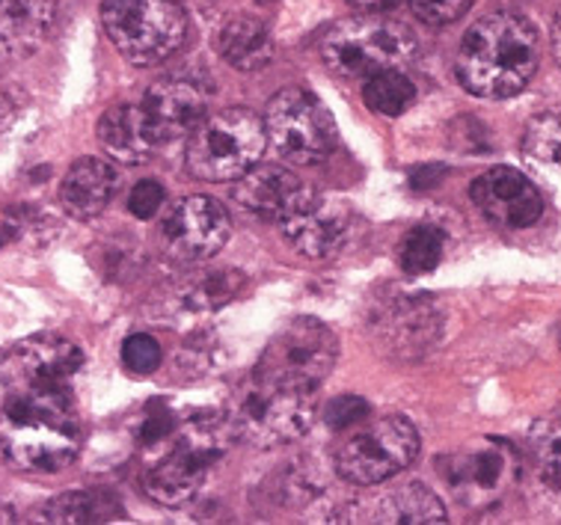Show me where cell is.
I'll return each mask as SVG.
<instances>
[{
    "mask_svg": "<svg viewBox=\"0 0 561 525\" xmlns=\"http://www.w3.org/2000/svg\"><path fill=\"white\" fill-rule=\"evenodd\" d=\"M83 424L72 392H7L0 404V457L21 472H60L78 460Z\"/></svg>",
    "mask_w": 561,
    "mask_h": 525,
    "instance_id": "1",
    "label": "cell"
},
{
    "mask_svg": "<svg viewBox=\"0 0 561 525\" xmlns=\"http://www.w3.org/2000/svg\"><path fill=\"white\" fill-rule=\"evenodd\" d=\"M541 62V39L517 12H490L463 33L458 78L479 99H508L531 81Z\"/></svg>",
    "mask_w": 561,
    "mask_h": 525,
    "instance_id": "2",
    "label": "cell"
},
{
    "mask_svg": "<svg viewBox=\"0 0 561 525\" xmlns=\"http://www.w3.org/2000/svg\"><path fill=\"white\" fill-rule=\"evenodd\" d=\"M316 392L247 377L226 404V431L259 448L297 443L316 422Z\"/></svg>",
    "mask_w": 561,
    "mask_h": 525,
    "instance_id": "3",
    "label": "cell"
},
{
    "mask_svg": "<svg viewBox=\"0 0 561 525\" xmlns=\"http://www.w3.org/2000/svg\"><path fill=\"white\" fill-rule=\"evenodd\" d=\"M416 57V36L401 21L347 19L321 39V60L336 78L366 81L387 69H404Z\"/></svg>",
    "mask_w": 561,
    "mask_h": 525,
    "instance_id": "4",
    "label": "cell"
},
{
    "mask_svg": "<svg viewBox=\"0 0 561 525\" xmlns=\"http://www.w3.org/2000/svg\"><path fill=\"white\" fill-rule=\"evenodd\" d=\"M267 142L265 119L247 107L208 113L187 134V170L203 182H238L253 170Z\"/></svg>",
    "mask_w": 561,
    "mask_h": 525,
    "instance_id": "5",
    "label": "cell"
},
{
    "mask_svg": "<svg viewBox=\"0 0 561 525\" xmlns=\"http://www.w3.org/2000/svg\"><path fill=\"white\" fill-rule=\"evenodd\" d=\"M102 24L134 66L170 60L187 39V15L175 0H104Z\"/></svg>",
    "mask_w": 561,
    "mask_h": 525,
    "instance_id": "6",
    "label": "cell"
},
{
    "mask_svg": "<svg viewBox=\"0 0 561 525\" xmlns=\"http://www.w3.org/2000/svg\"><path fill=\"white\" fill-rule=\"evenodd\" d=\"M339 356L336 333L318 318H295L267 342L255 374L267 384L316 392Z\"/></svg>",
    "mask_w": 561,
    "mask_h": 525,
    "instance_id": "7",
    "label": "cell"
},
{
    "mask_svg": "<svg viewBox=\"0 0 561 525\" xmlns=\"http://www.w3.org/2000/svg\"><path fill=\"white\" fill-rule=\"evenodd\" d=\"M265 132L276 152L304 167L327 161L336 149V125L321 99L304 87H286L267 102Z\"/></svg>",
    "mask_w": 561,
    "mask_h": 525,
    "instance_id": "8",
    "label": "cell"
},
{
    "mask_svg": "<svg viewBox=\"0 0 561 525\" xmlns=\"http://www.w3.org/2000/svg\"><path fill=\"white\" fill-rule=\"evenodd\" d=\"M419 455L416 427L401 415H383L351 434L336 452V472L354 487H375L404 472Z\"/></svg>",
    "mask_w": 561,
    "mask_h": 525,
    "instance_id": "9",
    "label": "cell"
},
{
    "mask_svg": "<svg viewBox=\"0 0 561 525\" xmlns=\"http://www.w3.org/2000/svg\"><path fill=\"white\" fill-rule=\"evenodd\" d=\"M83 368V351L72 339L42 333L24 342L12 344L3 365L0 380L7 392H72V380Z\"/></svg>",
    "mask_w": 561,
    "mask_h": 525,
    "instance_id": "10",
    "label": "cell"
},
{
    "mask_svg": "<svg viewBox=\"0 0 561 525\" xmlns=\"http://www.w3.org/2000/svg\"><path fill=\"white\" fill-rule=\"evenodd\" d=\"M283 238L295 253L307 259H333L345 250L357 235V212L324 193L307 191L286 220H279Z\"/></svg>",
    "mask_w": 561,
    "mask_h": 525,
    "instance_id": "11",
    "label": "cell"
},
{
    "mask_svg": "<svg viewBox=\"0 0 561 525\" xmlns=\"http://www.w3.org/2000/svg\"><path fill=\"white\" fill-rule=\"evenodd\" d=\"M443 330L437 306L425 294H399L375 306L371 335L389 356L416 359L425 356Z\"/></svg>",
    "mask_w": 561,
    "mask_h": 525,
    "instance_id": "12",
    "label": "cell"
},
{
    "mask_svg": "<svg viewBox=\"0 0 561 525\" xmlns=\"http://www.w3.org/2000/svg\"><path fill=\"white\" fill-rule=\"evenodd\" d=\"M163 243L175 259L203 262L224 250L232 232V220L211 196H182L163 217Z\"/></svg>",
    "mask_w": 561,
    "mask_h": 525,
    "instance_id": "13",
    "label": "cell"
},
{
    "mask_svg": "<svg viewBox=\"0 0 561 525\" xmlns=\"http://www.w3.org/2000/svg\"><path fill=\"white\" fill-rule=\"evenodd\" d=\"M217 455H220V448H217V440L211 431H208V434H199V431H196V434L184 436L182 443L175 445L170 455L161 457V460L146 472V493L152 495L158 505H187V502L199 493L205 475H208L211 464L217 460Z\"/></svg>",
    "mask_w": 561,
    "mask_h": 525,
    "instance_id": "14",
    "label": "cell"
},
{
    "mask_svg": "<svg viewBox=\"0 0 561 525\" xmlns=\"http://www.w3.org/2000/svg\"><path fill=\"white\" fill-rule=\"evenodd\" d=\"M443 478L460 505L488 507L514 481V457L502 445H476L449 457Z\"/></svg>",
    "mask_w": 561,
    "mask_h": 525,
    "instance_id": "15",
    "label": "cell"
},
{
    "mask_svg": "<svg viewBox=\"0 0 561 525\" xmlns=\"http://www.w3.org/2000/svg\"><path fill=\"white\" fill-rule=\"evenodd\" d=\"M472 203L490 222L502 229H526L541 220L543 199L538 187L526 179L520 170L511 167H493L481 172L470 187Z\"/></svg>",
    "mask_w": 561,
    "mask_h": 525,
    "instance_id": "16",
    "label": "cell"
},
{
    "mask_svg": "<svg viewBox=\"0 0 561 525\" xmlns=\"http://www.w3.org/2000/svg\"><path fill=\"white\" fill-rule=\"evenodd\" d=\"M144 107L167 146L179 137H187L208 116V87L191 78H167L149 87Z\"/></svg>",
    "mask_w": 561,
    "mask_h": 525,
    "instance_id": "17",
    "label": "cell"
},
{
    "mask_svg": "<svg viewBox=\"0 0 561 525\" xmlns=\"http://www.w3.org/2000/svg\"><path fill=\"white\" fill-rule=\"evenodd\" d=\"M307 184L300 182L291 170L265 163V167L247 170L238 179L236 203L262 220L279 222L295 212V205L307 196Z\"/></svg>",
    "mask_w": 561,
    "mask_h": 525,
    "instance_id": "18",
    "label": "cell"
},
{
    "mask_svg": "<svg viewBox=\"0 0 561 525\" xmlns=\"http://www.w3.org/2000/svg\"><path fill=\"white\" fill-rule=\"evenodd\" d=\"M54 24V0H0V60H24L39 52Z\"/></svg>",
    "mask_w": 561,
    "mask_h": 525,
    "instance_id": "19",
    "label": "cell"
},
{
    "mask_svg": "<svg viewBox=\"0 0 561 525\" xmlns=\"http://www.w3.org/2000/svg\"><path fill=\"white\" fill-rule=\"evenodd\" d=\"M99 140L104 152L119 163H144L163 146L144 102L119 104L104 113L99 119Z\"/></svg>",
    "mask_w": 561,
    "mask_h": 525,
    "instance_id": "20",
    "label": "cell"
},
{
    "mask_svg": "<svg viewBox=\"0 0 561 525\" xmlns=\"http://www.w3.org/2000/svg\"><path fill=\"white\" fill-rule=\"evenodd\" d=\"M116 191V172L102 158H81L60 182L62 212L75 220H92L107 208Z\"/></svg>",
    "mask_w": 561,
    "mask_h": 525,
    "instance_id": "21",
    "label": "cell"
},
{
    "mask_svg": "<svg viewBox=\"0 0 561 525\" xmlns=\"http://www.w3.org/2000/svg\"><path fill=\"white\" fill-rule=\"evenodd\" d=\"M217 48L238 71H259L274 60V36L253 15H232L217 33Z\"/></svg>",
    "mask_w": 561,
    "mask_h": 525,
    "instance_id": "22",
    "label": "cell"
},
{
    "mask_svg": "<svg viewBox=\"0 0 561 525\" xmlns=\"http://www.w3.org/2000/svg\"><path fill=\"white\" fill-rule=\"evenodd\" d=\"M375 523H404V525H437L446 523V505L428 487L404 484L392 490L375 507Z\"/></svg>",
    "mask_w": 561,
    "mask_h": 525,
    "instance_id": "23",
    "label": "cell"
},
{
    "mask_svg": "<svg viewBox=\"0 0 561 525\" xmlns=\"http://www.w3.org/2000/svg\"><path fill=\"white\" fill-rule=\"evenodd\" d=\"M42 523H111L113 516H119V505L107 493H90V490H75L51 499L42 507Z\"/></svg>",
    "mask_w": 561,
    "mask_h": 525,
    "instance_id": "24",
    "label": "cell"
},
{
    "mask_svg": "<svg viewBox=\"0 0 561 525\" xmlns=\"http://www.w3.org/2000/svg\"><path fill=\"white\" fill-rule=\"evenodd\" d=\"M363 102L380 116H401L416 102V87L404 69H387L363 81Z\"/></svg>",
    "mask_w": 561,
    "mask_h": 525,
    "instance_id": "25",
    "label": "cell"
},
{
    "mask_svg": "<svg viewBox=\"0 0 561 525\" xmlns=\"http://www.w3.org/2000/svg\"><path fill=\"white\" fill-rule=\"evenodd\" d=\"M241 288H244V273L232 271V267H217V271H205L184 283L182 304L194 312L220 309L232 297H238Z\"/></svg>",
    "mask_w": 561,
    "mask_h": 525,
    "instance_id": "26",
    "label": "cell"
},
{
    "mask_svg": "<svg viewBox=\"0 0 561 525\" xmlns=\"http://www.w3.org/2000/svg\"><path fill=\"white\" fill-rule=\"evenodd\" d=\"M443 253H446V235L437 226H416L401 243V267L410 276H422L437 267Z\"/></svg>",
    "mask_w": 561,
    "mask_h": 525,
    "instance_id": "27",
    "label": "cell"
},
{
    "mask_svg": "<svg viewBox=\"0 0 561 525\" xmlns=\"http://www.w3.org/2000/svg\"><path fill=\"white\" fill-rule=\"evenodd\" d=\"M523 149L547 170H561V113H541L529 122Z\"/></svg>",
    "mask_w": 561,
    "mask_h": 525,
    "instance_id": "28",
    "label": "cell"
},
{
    "mask_svg": "<svg viewBox=\"0 0 561 525\" xmlns=\"http://www.w3.org/2000/svg\"><path fill=\"white\" fill-rule=\"evenodd\" d=\"M531 452L541 460L543 472L561 475V415H550L531 427Z\"/></svg>",
    "mask_w": 561,
    "mask_h": 525,
    "instance_id": "29",
    "label": "cell"
},
{
    "mask_svg": "<svg viewBox=\"0 0 561 525\" xmlns=\"http://www.w3.org/2000/svg\"><path fill=\"white\" fill-rule=\"evenodd\" d=\"M123 363L131 374H152L158 372V365L163 363L161 344L154 342L149 333H134L125 339L123 344Z\"/></svg>",
    "mask_w": 561,
    "mask_h": 525,
    "instance_id": "30",
    "label": "cell"
},
{
    "mask_svg": "<svg viewBox=\"0 0 561 525\" xmlns=\"http://www.w3.org/2000/svg\"><path fill=\"white\" fill-rule=\"evenodd\" d=\"M472 3L476 0H410V10L431 27H446V24H455L460 15H467Z\"/></svg>",
    "mask_w": 561,
    "mask_h": 525,
    "instance_id": "31",
    "label": "cell"
},
{
    "mask_svg": "<svg viewBox=\"0 0 561 525\" xmlns=\"http://www.w3.org/2000/svg\"><path fill=\"white\" fill-rule=\"evenodd\" d=\"M368 413H371L368 401H363L357 395H342V398L330 401V407H327V424L336 427V431H345V427L366 422Z\"/></svg>",
    "mask_w": 561,
    "mask_h": 525,
    "instance_id": "32",
    "label": "cell"
},
{
    "mask_svg": "<svg viewBox=\"0 0 561 525\" xmlns=\"http://www.w3.org/2000/svg\"><path fill=\"white\" fill-rule=\"evenodd\" d=\"M163 205V187L152 179H146V182L134 184L131 196H128V212L134 217H140V220H149L154 214L161 212Z\"/></svg>",
    "mask_w": 561,
    "mask_h": 525,
    "instance_id": "33",
    "label": "cell"
},
{
    "mask_svg": "<svg viewBox=\"0 0 561 525\" xmlns=\"http://www.w3.org/2000/svg\"><path fill=\"white\" fill-rule=\"evenodd\" d=\"M167 434H170V410L154 401V404H149V410H146V415H144L140 443H146V445L158 443V440Z\"/></svg>",
    "mask_w": 561,
    "mask_h": 525,
    "instance_id": "34",
    "label": "cell"
},
{
    "mask_svg": "<svg viewBox=\"0 0 561 525\" xmlns=\"http://www.w3.org/2000/svg\"><path fill=\"white\" fill-rule=\"evenodd\" d=\"M446 179V167H439V163H428V167H419L410 175V184L416 187V191H431V187H437L439 182Z\"/></svg>",
    "mask_w": 561,
    "mask_h": 525,
    "instance_id": "35",
    "label": "cell"
},
{
    "mask_svg": "<svg viewBox=\"0 0 561 525\" xmlns=\"http://www.w3.org/2000/svg\"><path fill=\"white\" fill-rule=\"evenodd\" d=\"M351 7H357V10H366V12H375V10H383V7H392L396 0H347Z\"/></svg>",
    "mask_w": 561,
    "mask_h": 525,
    "instance_id": "36",
    "label": "cell"
},
{
    "mask_svg": "<svg viewBox=\"0 0 561 525\" xmlns=\"http://www.w3.org/2000/svg\"><path fill=\"white\" fill-rule=\"evenodd\" d=\"M552 54L561 66V10L556 12V21H552Z\"/></svg>",
    "mask_w": 561,
    "mask_h": 525,
    "instance_id": "37",
    "label": "cell"
},
{
    "mask_svg": "<svg viewBox=\"0 0 561 525\" xmlns=\"http://www.w3.org/2000/svg\"><path fill=\"white\" fill-rule=\"evenodd\" d=\"M7 116H10V111H7V102L0 99V128H3V122H7Z\"/></svg>",
    "mask_w": 561,
    "mask_h": 525,
    "instance_id": "38",
    "label": "cell"
},
{
    "mask_svg": "<svg viewBox=\"0 0 561 525\" xmlns=\"http://www.w3.org/2000/svg\"><path fill=\"white\" fill-rule=\"evenodd\" d=\"M175 3H194V7H205V3H211V0H175Z\"/></svg>",
    "mask_w": 561,
    "mask_h": 525,
    "instance_id": "39",
    "label": "cell"
},
{
    "mask_svg": "<svg viewBox=\"0 0 561 525\" xmlns=\"http://www.w3.org/2000/svg\"><path fill=\"white\" fill-rule=\"evenodd\" d=\"M3 241H7V238H3V229H0V247H3Z\"/></svg>",
    "mask_w": 561,
    "mask_h": 525,
    "instance_id": "40",
    "label": "cell"
}]
</instances>
